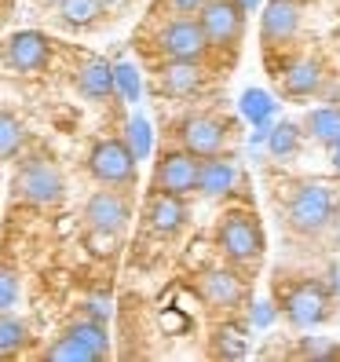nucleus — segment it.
Here are the masks:
<instances>
[{"mask_svg": "<svg viewBox=\"0 0 340 362\" xmlns=\"http://www.w3.org/2000/svg\"><path fill=\"white\" fill-rule=\"evenodd\" d=\"M102 15V0H59V23L62 26H92Z\"/></svg>", "mask_w": 340, "mask_h": 362, "instance_id": "nucleus-21", "label": "nucleus"}, {"mask_svg": "<svg viewBox=\"0 0 340 362\" xmlns=\"http://www.w3.org/2000/svg\"><path fill=\"white\" fill-rule=\"evenodd\" d=\"M245 322H227L216 329V340H212V355L216 358H242L249 348V337H245Z\"/></svg>", "mask_w": 340, "mask_h": 362, "instance_id": "nucleus-20", "label": "nucleus"}, {"mask_svg": "<svg viewBox=\"0 0 340 362\" xmlns=\"http://www.w3.org/2000/svg\"><path fill=\"white\" fill-rule=\"evenodd\" d=\"M23 143H26L23 121H18L15 114H8V110H0V161L15 158L18 151H23Z\"/></svg>", "mask_w": 340, "mask_h": 362, "instance_id": "nucleus-23", "label": "nucleus"}, {"mask_svg": "<svg viewBox=\"0 0 340 362\" xmlns=\"http://www.w3.org/2000/svg\"><path fill=\"white\" fill-rule=\"evenodd\" d=\"M245 114H249L252 121H264V117L271 114V99H267L264 92H245Z\"/></svg>", "mask_w": 340, "mask_h": 362, "instance_id": "nucleus-29", "label": "nucleus"}, {"mask_svg": "<svg viewBox=\"0 0 340 362\" xmlns=\"http://www.w3.org/2000/svg\"><path fill=\"white\" fill-rule=\"evenodd\" d=\"M333 212H336V202H333V190L326 183H300L289 194L286 220L300 234H318L322 227H329Z\"/></svg>", "mask_w": 340, "mask_h": 362, "instance_id": "nucleus-3", "label": "nucleus"}, {"mask_svg": "<svg viewBox=\"0 0 340 362\" xmlns=\"http://www.w3.org/2000/svg\"><path fill=\"white\" fill-rule=\"evenodd\" d=\"M26 340L30 337H26L23 318H15L11 311H0V355H15Z\"/></svg>", "mask_w": 340, "mask_h": 362, "instance_id": "nucleus-24", "label": "nucleus"}, {"mask_svg": "<svg viewBox=\"0 0 340 362\" xmlns=\"http://www.w3.org/2000/svg\"><path fill=\"white\" fill-rule=\"evenodd\" d=\"M205 0H168V8H172L176 15H198Z\"/></svg>", "mask_w": 340, "mask_h": 362, "instance_id": "nucleus-31", "label": "nucleus"}, {"mask_svg": "<svg viewBox=\"0 0 340 362\" xmlns=\"http://www.w3.org/2000/svg\"><path fill=\"white\" fill-rule=\"evenodd\" d=\"M304 129L318 139V143H326L333 146L340 139V106H318V110H311L304 117Z\"/></svg>", "mask_w": 340, "mask_h": 362, "instance_id": "nucleus-19", "label": "nucleus"}, {"mask_svg": "<svg viewBox=\"0 0 340 362\" xmlns=\"http://www.w3.org/2000/svg\"><path fill=\"white\" fill-rule=\"evenodd\" d=\"M187 223V205H183V194H165V190H154L151 198H146V227L154 234H165V238H172L180 234Z\"/></svg>", "mask_w": 340, "mask_h": 362, "instance_id": "nucleus-13", "label": "nucleus"}, {"mask_svg": "<svg viewBox=\"0 0 340 362\" xmlns=\"http://www.w3.org/2000/svg\"><path fill=\"white\" fill-rule=\"evenodd\" d=\"M11 190L18 202L26 205H59L62 198H66V180H62L59 165L48 161V158H30L18 165V173L11 180Z\"/></svg>", "mask_w": 340, "mask_h": 362, "instance_id": "nucleus-2", "label": "nucleus"}, {"mask_svg": "<svg viewBox=\"0 0 340 362\" xmlns=\"http://www.w3.org/2000/svg\"><path fill=\"white\" fill-rule=\"evenodd\" d=\"M201 84H205V70H201V62L168 59L165 66L158 70V88H161L165 95H172V99H187V95L201 92Z\"/></svg>", "mask_w": 340, "mask_h": 362, "instance_id": "nucleus-15", "label": "nucleus"}, {"mask_svg": "<svg viewBox=\"0 0 340 362\" xmlns=\"http://www.w3.org/2000/svg\"><path fill=\"white\" fill-rule=\"evenodd\" d=\"M129 202H124L117 190H95V194L84 202V223H88L95 234H106V238H114V234L124 230L129 223Z\"/></svg>", "mask_w": 340, "mask_h": 362, "instance_id": "nucleus-8", "label": "nucleus"}, {"mask_svg": "<svg viewBox=\"0 0 340 362\" xmlns=\"http://www.w3.org/2000/svg\"><path fill=\"white\" fill-rule=\"evenodd\" d=\"M84 308H88V318H95V322H106V318H110V296H92Z\"/></svg>", "mask_w": 340, "mask_h": 362, "instance_id": "nucleus-30", "label": "nucleus"}, {"mask_svg": "<svg viewBox=\"0 0 340 362\" xmlns=\"http://www.w3.org/2000/svg\"><path fill=\"white\" fill-rule=\"evenodd\" d=\"M198 23L212 48H235L245 33V8L242 0H205L198 11Z\"/></svg>", "mask_w": 340, "mask_h": 362, "instance_id": "nucleus-6", "label": "nucleus"}, {"mask_svg": "<svg viewBox=\"0 0 340 362\" xmlns=\"http://www.w3.org/2000/svg\"><path fill=\"white\" fill-rule=\"evenodd\" d=\"M176 139L183 151H190L194 158H209V154H220L223 151V124L209 114H187L180 124H176Z\"/></svg>", "mask_w": 340, "mask_h": 362, "instance_id": "nucleus-7", "label": "nucleus"}, {"mask_svg": "<svg viewBox=\"0 0 340 362\" xmlns=\"http://www.w3.org/2000/svg\"><path fill=\"white\" fill-rule=\"evenodd\" d=\"M129 146H132L136 161L146 158V151H151V129H146L143 117H132V124H129Z\"/></svg>", "mask_w": 340, "mask_h": 362, "instance_id": "nucleus-27", "label": "nucleus"}, {"mask_svg": "<svg viewBox=\"0 0 340 362\" xmlns=\"http://www.w3.org/2000/svg\"><path fill=\"white\" fill-rule=\"evenodd\" d=\"M216 242L223 249V257L238 267H257V260L264 257V230H260L257 216L245 209H230L220 220Z\"/></svg>", "mask_w": 340, "mask_h": 362, "instance_id": "nucleus-1", "label": "nucleus"}, {"mask_svg": "<svg viewBox=\"0 0 340 362\" xmlns=\"http://www.w3.org/2000/svg\"><path fill=\"white\" fill-rule=\"evenodd\" d=\"M238 173L235 165L223 161L220 154H209V158H198V180H194V190L209 198H220V194H230V187H235Z\"/></svg>", "mask_w": 340, "mask_h": 362, "instance_id": "nucleus-16", "label": "nucleus"}, {"mask_svg": "<svg viewBox=\"0 0 340 362\" xmlns=\"http://www.w3.org/2000/svg\"><path fill=\"white\" fill-rule=\"evenodd\" d=\"M245 4H257V0H245Z\"/></svg>", "mask_w": 340, "mask_h": 362, "instance_id": "nucleus-34", "label": "nucleus"}, {"mask_svg": "<svg viewBox=\"0 0 340 362\" xmlns=\"http://www.w3.org/2000/svg\"><path fill=\"white\" fill-rule=\"evenodd\" d=\"M322 77H326L322 74V62L304 55V59H296L293 66L282 74V88L289 95H296V99H307V95H315L318 88H322Z\"/></svg>", "mask_w": 340, "mask_h": 362, "instance_id": "nucleus-17", "label": "nucleus"}, {"mask_svg": "<svg viewBox=\"0 0 340 362\" xmlns=\"http://www.w3.org/2000/svg\"><path fill=\"white\" fill-rule=\"evenodd\" d=\"M209 37L201 30L198 18H190V15H180L172 18V23H165L158 30V52L165 59H187V62H201L209 55Z\"/></svg>", "mask_w": 340, "mask_h": 362, "instance_id": "nucleus-5", "label": "nucleus"}, {"mask_svg": "<svg viewBox=\"0 0 340 362\" xmlns=\"http://www.w3.org/2000/svg\"><path fill=\"white\" fill-rule=\"evenodd\" d=\"M52 59V40L37 30H23L15 33L8 45H4V62L11 70H23V74H33V70H45Z\"/></svg>", "mask_w": 340, "mask_h": 362, "instance_id": "nucleus-11", "label": "nucleus"}, {"mask_svg": "<svg viewBox=\"0 0 340 362\" xmlns=\"http://www.w3.org/2000/svg\"><path fill=\"white\" fill-rule=\"evenodd\" d=\"M88 173L106 187L136 183V154L124 139H99L88 154Z\"/></svg>", "mask_w": 340, "mask_h": 362, "instance_id": "nucleus-4", "label": "nucleus"}, {"mask_svg": "<svg viewBox=\"0 0 340 362\" xmlns=\"http://www.w3.org/2000/svg\"><path fill=\"white\" fill-rule=\"evenodd\" d=\"M45 358H52V362H95L99 355H95L88 344H81L74 333H62L55 344L45 351Z\"/></svg>", "mask_w": 340, "mask_h": 362, "instance_id": "nucleus-22", "label": "nucleus"}, {"mask_svg": "<svg viewBox=\"0 0 340 362\" xmlns=\"http://www.w3.org/2000/svg\"><path fill=\"white\" fill-rule=\"evenodd\" d=\"M198 180V158L190 151H165L154 165V190L165 194H190Z\"/></svg>", "mask_w": 340, "mask_h": 362, "instance_id": "nucleus-9", "label": "nucleus"}, {"mask_svg": "<svg viewBox=\"0 0 340 362\" xmlns=\"http://www.w3.org/2000/svg\"><path fill=\"white\" fill-rule=\"evenodd\" d=\"M257 322H260V326H267V322H271V308H267V304H260V311H257Z\"/></svg>", "mask_w": 340, "mask_h": 362, "instance_id": "nucleus-32", "label": "nucleus"}, {"mask_svg": "<svg viewBox=\"0 0 340 362\" xmlns=\"http://www.w3.org/2000/svg\"><path fill=\"white\" fill-rule=\"evenodd\" d=\"M282 308H286V318H289L293 326L311 329V326H318L329 315V293L318 286V282H304V286H296L286 296Z\"/></svg>", "mask_w": 340, "mask_h": 362, "instance_id": "nucleus-10", "label": "nucleus"}, {"mask_svg": "<svg viewBox=\"0 0 340 362\" xmlns=\"http://www.w3.org/2000/svg\"><path fill=\"white\" fill-rule=\"evenodd\" d=\"M198 293L209 308H220V311H230L245 300V286L235 271H205L198 279Z\"/></svg>", "mask_w": 340, "mask_h": 362, "instance_id": "nucleus-14", "label": "nucleus"}, {"mask_svg": "<svg viewBox=\"0 0 340 362\" xmlns=\"http://www.w3.org/2000/svg\"><path fill=\"white\" fill-rule=\"evenodd\" d=\"M18 271L15 267H0V311H11L18 304Z\"/></svg>", "mask_w": 340, "mask_h": 362, "instance_id": "nucleus-26", "label": "nucleus"}, {"mask_svg": "<svg viewBox=\"0 0 340 362\" xmlns=\"http://www.w3.org/2000/svg\"><path fill=\"white\" fill-rule=\"evenodd\" d=\"M296 30H300V4H293V0H271L267 11L260 15V40L264 45L279 48L296 37Z\"/></svg>", "mask_w": 340, "mask_h": 362, "instance_id": "nucleus-12", "label": "nucleus"}, {"mask_svg": "<svg viewBox=\"0 0 340 362\" xmlns=\"http://www.w3.org/2000/svg\"><path fill=\"white\" fill-rule=\"evenodd\" d=\"M77 92L84 99H106V95H114V66L106 59L84 62V70L77 74Z\"/></svg>", "mask_w": 340, "mask_h": 362, "instance_id": "nucleus-18", "label": "nucleus"}, {"mask_svg": "<svg viewBox=\"0 0 340 362\" xmlns=\"http://www.w3.org/2000/svg\"><path fill=\"white\" fill-rule=\"evenodd\" d=\"M267 146H271V154H274V158H289V154H296V146H300V129H296V124H289V121L274 124V129L267 132Z\"/></svg>", "mask_w": 340, "mask_h": 362, "instance_id": "nucleus-25", "label": "nucleus"}, {"mask_svg": "<svg viewBox=\"0 0 340 362\" xmlns=\"http://www.w3.org/2000/svg\"><path fill=\"white\" fill-rule=\"evenodd\" d=\"M114 88H121L124 99H136L139 95V77L132 66H114Z\"/></svg>", "mask_w": 340, "mask_h": 362, "instance_id": "nucleus-28", "label": "nucleus"}, {"mask_svg": "<svg viewBox=\"0 0 340 362\" xmlns=\"http://www.w3.org/2000/svg\"><path fill=\"white\" fill-rule=\"evenodd\" d=\"M333 168H336V173H340V139L333 143Z\"/></svg>", "mask_w": 340, "mask_h": 362, "instance_id": "nucleus-33", "label": "nucleus"}]
</instances>
